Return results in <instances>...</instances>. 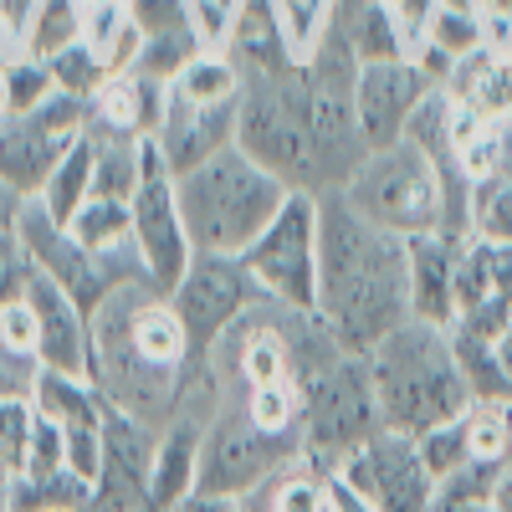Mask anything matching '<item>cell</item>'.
Masks as SVG:
<instances>
[{
	"label": "cell",
	"instance_id": "1",
	"mask_svg": "<svg viewBox=\"0 0 512 512\" xmlns=\"http://www.w3.org/2000/svg\"><path fill=\"white\" fill-rule=\"evenodd\" d=\"M359 67L364 62L323 26V36L292 72L246 82L236 144L256 164H267L287 190H344L354 169L369 159V139L354 108Z\"/></svg>",
	"mask_w": 512,
	"mask_h": 512
},
{
	"label": "cell",
	"instance_id": "2",
	"mask_svg": "<svg viewBox=\"0 0 512 512\" xmlns=\"http://www.w3.org/2000/svg\"><path fill=\"white\" fill-rule=\"evenodd\" d=\"M88 379L108 410L144 420L149 431H164L175 415L210 420L216 415V369L195 354L190 328L180 323L169 292L154 282L118 287L93 313V354Z\"/></svg>",
	"mask_w": 512,
	"mask_h": 512
},
{
	"label": "cell",
	"instance_id": "3",
	"mask_svg": "<svg viewBox=\"0 0 512 512\" xmlns=\"http://www.w3.org/2000/svg\"><path fill=\"white\" fill-rule=\"evenodd\" d=\"M318 313L349 354L410 323V241L364 221L344 190L318 195Z\"/></svg>",
	"mask_w": 512,
	"mask_h": 512
},
{
	"label": "cell",
	"instance_id": "4",
	"mask_svg": "<svg viewBox=\"0 0 512 512\" xmlns=\"http://www.w3.org/2000/svg\"><path fill=\"white\" fill-rule=\"evenodd\" d=\"M369 374H374L384 431H400V436H425L477 405L456 364L451 328L420 323V318L400 323L390 338H379L369 349Z\"/></svg>",
	"mask_w": 512,
	"mask_h": 512
},
{
	"label": "cell",
	"instance_id": "5",
	"mask_svg": "<svg viewBox=\"0 0 512 512\" xmlns=\"http://www.w3.org/2000/svg\"><path fill=\"white\" fill-rule=\"evenodd\" d=\"M175 190H180L185 231H190L195 251H210V256H241L277 221V210L292 195L272 169L256 164L241 144L195 164L190 175H175Z\"/></svg>",
	"mask_w": 512,
	"mask_h": 512
},
{
	"label": "cell",
	"instance_id": "6",
	"mask_svg": "<svg viewBox=\"0 0 512 512\" xmlns=\"http://www.w3.org/2000/svg\"><path fill=\"white\" fill-rule=\"evenodd\" d=\"M344 200L359 210L364 221L395 231V236H441L446 226V185L431 154L415 149L410 139L369 149V159L354 169V180L344 185Z\"/></svg>",
	"mask_w": 512,
	"mask_h": 512
},
{
	"label": "cell",
	"instance_id": "7",
	"mask_svg": "<svg viewBox=\"0 0 512 512\" xmlns=\"http://www.w3.org/2000/svg\"><path fill=\"white\" fill-rule=\"evenodd\" d=\"M384 431L379 395L369 354H338L318 374L303 379V441H308V466L338 472L359 446H369Z\"/></svg>",
	"mask_w": 512,
	"mask_h": 512
},
{
	"label": "cell",
	"instance_id": "8",
	"mask_svg": "<svg viewBox=\"0 0 512 512\" xmlns=\"http://www.w3.org/2000/svg\"><path fill=\"white\" fill-rule=\"evenodd\" d=\"M308 461V441L303 436H272V431H256V425L216 400V415L205 425V441H200V487L195 492H216V497H246L262 482H272L287 466Z\"/></svg>",
	"mask_w": 512,
	"mask_h": 512
},
{
	"label": "cell",
	"instance_id": "9",
	"mask_svg": "<svg viewBox=\"0 0 512 512\" xmlns=\"http://www.w3.org/2000/svg\"><path fill=\"white\" fill-rule=\"evenodd\" d=\"M241 262L272 303L318 308V195L292 190L277 221L241 251Z\"/></svg>",
	"mask_w": 512,
	"mask_h": 512
},
{
	"label": "cell",
	"instance_id": "10",
	"mask_svg": "<svg viewBox=\"0 0 512 512\" xmlns=\"http://www.w3.org/2000/svg\"><path fill=\"white\" fill-rule=\"evenodd\" d=\"M88 123H93V98H77L62 88L36 113L6 118L0 123V180L36 200L41 185L52 180V169L62 164V154L88 134Z\"/></svg>",
	"mask_w": 512,
	"mask_h": 512
},
{
	"label": "cell",
	"instance_id": "11",
	"mask_svg": "<svg viewBox=\"0 0 512 512\" xmlns=\"http://www.w3.org/2000/svg\"><path fill=\"white\" fill-rule=\"evenodd\" d=\"M180 323L190 328V344L200 359H210V349L221 344V333L251 308L262 303V287L251 282L241 256H210V251H195V262L185 267V277L169 292Z\"/></svg>",
	"mask_w": 512,
	"mask_h": 512
},
{
	"label": "cell",
	"instance_id": "12",
	"mask_svg": "<svg viewBox=\"0 0 512 512\" xmlns=\"http://www.w3.org/2000/svg\"><path fill=\"white\" fill-rule=\"evenodd\" d=\"M349 492H359L374 512H431L436 507V477L425 466L415 436L400 431H379L369 446H359L338 472Z\"/></svg>",
	"mask_w": 512,
	"mask_h": 512
},
{
	"label": "cell",
	"instance_id": "13",
	"mask_svg": "<svg viewBox=\"0 0 512 512\" xmlns=\"http://www.w3.org/2000/svg\"><path fill=\"white\" fill-rule=\"evenodd\" d=\"M134 241L149 262V277L154 287L175 292V282L185 277V267L195 262V241L185 231V210H180V190H175V175H169L164 154L154 149L149 139V154H144V180L134 190Z\"/></svg>",
	"mask_w": 512,
	"mask_h": 512
},
{
	"label": "cell",
	"instance_id": "14",
	"mask_svg": "<svg viewBox=\"0 0 512 512\" xmlns=\"http://www.w3.org/2000/svg\"><path fill=\"white\" fill-rule=\"evenodd\" d=\"M154 451L159 431L144 420L108 410L103 425V466L93 477V502L88 512H149V482H154Z\"/></svg>",
	"mask_w": 512,
	"mask_h": 512
},
{
	"label": "cell",
	"instance_id": "15",
	"mask_svg": "<svg viewBox=\"0 0 512 512\" xmlns=\"http://www.w3.org/2000/svg\"><path fill=\"white\" fill-rule=\"evenodd\" d=\"M236 134H241V98L236 103H195L169 88L154 149L164 154L169 175H190L195 164L236 149Z\"/></svg>",
	"mask_w": 512,
	"mask_h": 512
},
{
	"label": "cell",
	"instance_id": "16",
	"mask_svg": "<svg viewBox=\"0 0 512 512\" xmlns=\"http://www.w3.org/2000/svg\"><path fill=\"white\" fill-rule=\"evenodd\" d=\"M431 93H436V82L425 77L410 57L364 62L359 67V82H354V108H359V128H364L369 149L400 144L405 128H410V113Z\"/></svg>",
	"mask_w": 512,
	"mask_h": 512
},
{
	"label": "cell",
	"instance_id": "17",
	"mask_svg": "<svg viewBox=\"0 0 512 512\" xmlns=\"http://www.w3.org/2000/svg\"><path fill=\"white\" fill-rule=\"evenodd\" d=\"M231 57V67L241 72V82H262V77H282L303 62L297 52L292 21L282 11V0H236L231 26L221 36V47Z\"/></svg>",
	"mask_w": 512,
	"mask_h": 512
},
{
	"label": "cell",
	"instance_id": "18",
	"mask_svg": "<svg viewBox=\"0 0 512 512\" xmlns=\"http://www.w3.org/2000/svg\"><path fill=\"white\" fill-rule=\"evenodd\" d=\"M26 303L41 323V369H62V374H88L93 354V318L82 313V303L57 287L47 272H36L26 287Z\"/></svg>",
	"mask_w": 512,
	"mask_h": 512
},
{
	"label": "cell",
	"instance_id": "19",
	"mask_svg": "<svg viewBox=\"0 0 512 512\" xmlns=\"http://www.w3.org/2000/svg\"><path fill=\"white\" fill-rule=\"evenodd\" d=\"M359 62H395L410 57V36L395 16V0H328L323 21Z\"/></svg>",
	"mask_w": 512,
	"mask_h": 512
},
{
	"label": "cell",
	"instance_id": "20",
	"mask_svg": "<svg viewBox=\"0 0 512 512\" xmlns=\"http://www.w3.org/2000/svg\"><path fill=\"white\" fill-rule=\"evenodd\" d=\"M456 256L461 241L451 236H410V313L420 323H456Z\"/></svg>",
	"mask_w": 512,
	"mask_h": 512
},
{
	"label": "cell",
	"instance_id": "21",
	"mask_svg": "<svg viewBox=\"0 0 512 512\" xmlns=\"http://www.w3.org/2000/svg\"><path fill=\"white\" fill-rule=\"evenodd\" d=\"M205 425L195 415H175L159 431V451H154V482H149V512H175L195 487H200V441Z\"/></svg>",
	"mask_w": 512,
	"mask_h": 512
},
{
	"label": "cell",
	"instance_id": "22",
	"mask_svg": "<svg viewBox=\"0 0 512 512\" xmlns=\"http://www.w3.org/2000/svg\"><path fill=\"white\" fill-rule=\"evenodd\" d=\"M164 93H169V82H154L144 72H118V77L103 82V93L93 98V123L154 139L159 118H164Z\"/></svg>",
	"mask_w": 512,
	"mask_h": 512
},
{
	"label": "cell",
	"instance_id": "23",
	"mask_svg": "<svg viewBox=\"0 0 512 512\" xmlns=\"http://www.w3.org/2000/svg\"><path fill=\"white\" fill-rule=\"evenodd\" d=\"M88 144H93V195L134 200V190L144 180L149 139L123 134V128H108V123H88Z\"/></svg>",
	"mask_w": 512,
	"mask_h": 512
},
{
	"label": "cell",
	"instance_id": "24",
	"mask_svg": "<svg viewBox=\"0 0 512 512\" xmlns=\"http://www.w3.org/2000/svg\"><path fill=\"white\" fill-rule=\"evenodd\" d=\"M82 26H88V6L82 0H31V11L21 21V52L47 62V57L77 47Z\"/></svg>",
	"mask_w": 512,
	"mask_h": 512
},
{
	"label": "cell",
	"instance_id": "25",
	"mask_svg": "<svg viewBox=\"0 0 512 512\" xmlns=\"http://www.w3.org/2000/svg\"><path fill=\"white\" fill-rule=\"evenodd\" d=\"M241 502H246V512H328V477L318 466L297 461L256 492H246Z\"/></svg>",
	"mask_w": 512,
	"mask_h": 512
},
{
	"label": "cell",
	"instance_id": "26",
	"mask_svg": "<svg viewBox=\"0 0 512 512\" xmlns=\"http://www.w3.org/2000/svg\"><path fill=\"white\" fill-rule=\"evenodd\" d=\"M88 200H93V144H88V134H82V139L62 154V164L52 169V180L41 185L36 205L47 210L52 221L72 226V216H77Z\"/></svg>",
	"mask_w": 512,
	"mask_h": 512
},
{
	"label": "cell",
	"instance_id": "27",
	"mask_svg": "<svg viewBox=\"0 0 512 512\" xmlns=\"http://www.w3.org/2000/svg\"><path fill=\"white\" fill-rule=\"evenodd\" d=\"M93 482H82L77 472L57 477H16L6 487V512H88Z\"/></svg>",
	"mask_w": 512,
	"mask_h": 512
},
{
	"label": "cell",
	"instance_id": "28",
	"mask_svg": "<svg viewBox=\"0 0 512 512\" xmlns=\"http://www.w3.org/2000/svg\"><path fill=\"white\" fill-rule=\"evenodd\" d=\"M67 231H72L82 246H93V251H113V246H123L128 236H134V205L93 195V200L72 216Z\"/></svg>",
	"mask_w": 512,
	"mask_h": 512
},
{
	"label": "cell",
	"instance_id": "29",
	"mask_svg": "<svg viewBox=\"0 0 512 512\" xmlns=\"http://www.w3.org/2000/svg\"><path fill=\"white\" fill-rule=\"evenodd\" d=\"M472 236L512 246V169L472 180Z\"/></svg>",
	"mask_w": 512,
	"mask_h": 512
},
{
	"label": "cell",
	"instance_id": "30",
	"mask_svg": "<svg viewBox=\"0 0 512 512\" xmlns=\"http://www.w3.org/2000/svg\"><path fill=\"white\" fill-rule=\"evenodd\" d=\"M31 425H36V405H31V395L0 400V487H11V482L26 472Z\"/></svg>",
	"mask_w": 512,
	"mask_h": 512
},
{
	"label": "cell",
	"instance_id": "31",
	"mask_svg": "<svg viewBox=\"0 0 512 512\" xmlns=\"http://www.w3.org/2000/svg\"><path fill=\"white\" fill-rule=\"evenodd\" d=\"M47 67H52V77H57V88H62V93H77V98H98L103 82L118 77V72L88 47V41H77V47L47 57Z\"/></svg>",
	"mask_w": 512,
	"mask_h": 512
},
{
	"label": "cell",
	"instance_id": "32",
	"mask_svg": "<svg viewBox=\"0 0 512 512\" xmlns=\"http://www.w3.org/2000/svg\"><path fill=\"white\" fill-rule=\"evenodd\" d=\"M6 108H11V118H26V113H36L41 103H47L52 93H57V77H52V67L41 62V57H16L6 72Z\"/></svg>",
	"mask_w": 512,
	"mask_h": 512
},
{
	"label": "cell",
	"instance_id": "33",
	"mask_svg": "<svg viewBox=\"0 0 512 512\" xmlns=\"http://www.w3.org/2000/svg\"><path fill=\"white\" fill-rule=\"evenodd\" d=\"M415 446H420V456H425V466H431L436 482H446L451 472H461L466 461H477V456H472V436H466V420L436 425V431L415 436Z\"/></svg>",
	"mask_w": 512,
	"mask_h": 512
},
{
	"label": "cell",
	"instance_id": "34",
	"mask_svg": "<svg viewBox=\"0 0 512 512\" xmlns=\"http://www.w3.org/2000/svg\"><path fill=\"white\" fill-rule=\"evenodd\" d=\"M57 472H72L67 466V431L36 410V425H31V446H26V472L21 477H57Z\"/></svg>",
	"mask_w": 512,
	"mask_h": 512
},
{
	"label": "cell",
	"instance_id": "35",
	"mask_svg": "<svg viewBox=\"0 0 512 512\" xmlns=\"http://www.w3.org/2000/svg\"><path fill=\"white\" fill-rule=\"evenodd\" d=\"M0 344H6L11 359L41 369V323H36V313H31L26 297H16V303L0 308Z\"/></svg>",
	"mask_w": 512,
	"mask_h": 512
},
{
	"label": "cell",
	"instance_id": "36",
	"mask_svg": "<svg viewBox=\"0 0 512 512\" xmlns=\"http://www.w3.org/2000/svg\"><path fill=\"white\" fill-rule=\"evenodd\" d=\"M36 277V262H31V251L21 236H0V308L16 303V297H26Z\"/></svg>",
	"mask_w": 512,
	"mask_h": 512
},
{
	"label": "cell",
	"instance_id": "37",
	"mask_svg": "<svg viewBox=\"0 0 512 512\" xmlns=\"http://www.w3.org/2000/svg\"><path fill=\"white\" fill-rule=\"evenodd\" d=\"M282 11H287V21H292L297 52H308L313 41L323 36V21H328V0H282Z\"/></svg>",
	"mask_w": 512,
	"mask_h": 512
},
{
	"label": "cell",
	"instance_id": "38",
	"mask_svg": "<svg viewBox=\"0 0 512 512\" xmlns=\"http://www.w3.org/2000/svg\"><path fill=\"white\" fill-rule=\"evenodd\" d=\"M36 364H21L6 354V344H0V400H16V395H31L36 390Z\"/></svg>",
	"mask_w": 512,
	"mask_h": 512
},
{
	"label": "cell",
	"instance_id": "39",
	"mask_svg": "<svg viewBox=\"0 0 512 512\" xmlns=\"http://www.w3.org/2000/svg\"><path fill=\"white\" fill-rule=\"evenodd\" d=\"M190 6H195V21H200L205 41H210V47H221V36H226V26H231L236 0H190Z\"/></svg>",
	"mask_w": 512,
	"mask_h": 512
},
{
	"label": "cell",
	"instance_id": "40",
	"mask_svg": "<svg viewBox=\"0 0 512 512\" xmlns=\"http://www.w3.org/2000/svg\"><path fill=\"white\" fill-rule=\"evenodd\" d=\"M26 205H31V200H26L16 185H6V180H0V236H16V231H21Z\"/></svg>",
	"mask_w": 512,
	"mask_h": 512
},
{
	"label": "cell",
	"instance_id": "41",
	"mask_svg": "<svg viewBox=\"0 0 512 512\" xmlns=\"http://www.w3.org/2000/svg\"><path fill=\"white\" fill-rule=\"evenodd\" d=\"M175 512H246L241 497H216V492H190Z\"/></svg>",
	"mask_w": 512,
	"mask_h": 512
},
{
	"label": "cell",
	"instance_id": "42",
	"mask_svg": "<svg viewBox=\"0 0 512 512\" xmlns=\"http://www.w3.org/2000/svg\"><path fill=\"white\" fill-rule=\"evenodd\" d=\"M492 354H497V369H502V390H507V400H512V323L492 338Z\"/></svg>",
	"mask_w": 512,
	"mask_h": 512
},
{
	"label": "cell",
	"instance_id": "43",
	"mask_svg": "<svg viewBox=\"0 0 512 512\" xmlns=\"http://www.w3.org/2000/svg\"><path fill=\"white\" fill-rule=\"evenodd\" d=\"M16 57H21V36H16L6 21H0V67H11Z\"/></svg>",
	"mask_w": 512,
	"mask_h": 512
},
{
	"label": "cell",
	"instance_id": "44",
	"mask_svg": "<svg viewBox=\"0 0 512 512\" xmlns=\"http://www.w3.org/2000/svg\"><path fill=\"white\" fill-rule=\"evenodd\" d=\"M492 507H497V512H512V466H502V477H497V487H492Z\"/></svg>",
	"mask_w": 512,
	"mask_h": 512
},
{
	"label": "cell",
	"instance_id": "45",
	"mask_svg": "<svg viewBox=\"0 0 512 512\" xmlns=\"http://www.w3.org/2000/svg\"><path fill=\"white\" fill-rule=\"evenodd\" d=\"M431 512H497L492 502H436Z\"/></svg>",
	"mask_w": 512,
	"mask_h": 512
},
{
	"label": "cell",
	"instance_id": "46",
	"mask_svg": "<svg viewBox=\"0 0 512 512\" xmlns=\"http://www.w3.org/2000/svg\"><path fill=\"white\" fill-rule=\"evenodd\" d=\"M487 16L492 21H507L512 16V0H487Z\"/></svg>",
	"mask_w": 512,
	"mask_h": 512
},
{
	"label": "cell",
	"instance_id": "47",
	"mask_svg": "<svg viewBox=\"0 0 512 512\" xmlns=\"http://www.w3.org/2000/svg\"><path fill=\"white\" fill-rule=\"evenodd\" d=\"M0 72H6V67H0ZM11 118V108H6V77H0V123H6Z\"/></svg>",
	"mask_w": 512,
	"mask_h": 512
},
{
	"label": "cell",
	"instance_id": "48",
	"mask_svg": "<svg viewBox=\"0 0 512 512\" xmlns=\"http://www.w3.org/2000/svg\"><path fill=\"white\" fill-rule=\"evenodd\" d=\"M82 6H108V0H82Z\"/></svg>",
	"mask_w": 512,
	"mask_h": 512
},
{
	"label": "cell",
	"instance_id": "49",
	"mask_svg": "<svg viewBox=\"0 0 512 512\" xmlns=\"http://www.w3.org/2000/svg\"><path fill=\"white\" fill-rule=\"evenodd\" d=\"M328 512H333V502H328Z\"/></svg>",
	"mask_w": 512,
	"mask_h": 512
}]
</instances>
